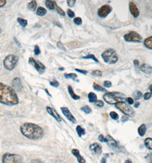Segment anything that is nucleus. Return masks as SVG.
<instances>
[{"instance_id":"obj_1","label":"nucleus","mask_w":152,"mask_h":163,"mask_svg":"<svg viewBox=\"0 0 152 163\" xmlns=\"http://www.w3.org/2000/svg\"><path fill=\"white\" fill-rule=\"evenodd\" d=\"M19 100L14 89L0 83V103L13 106L18 104Z\"/></svg>"},{"instance_id":"obj_2","label":"nucleus","mask_w":152,"mask_h":163,"mask_svg":"<svg viewBox=\"0 0 152 163\" xmlns=\"http://www.w3.org/2000/svg\"><path fill=\"white\" fill-rule=\"evenodd\" d=\"M20 131L25 137L34 140L41 139L44 134L41 127L30 122H25L21 125Z\"/></svg>"},{"instance_id":"obj_3","label":"nucleus","mask_w":152,"mask_h":163,"mask_svg":"<svg viewBox=\"0 0 152 163\" xmlns=\"http://www.w3.org/2000/svg\"><path fill=\"white\" fill-rule=\"evenodd\" d=\"M125 99L124 94L118 92H108L103 96V99L105 101L109 104H116L118 102L123 101Z\"/></svg>"},{"instance_id":"obj_4","label":"nucleus","mask_w":152,"mask_h":163,"mask_svg":"<svg viewBox=\"0 0 152 163\" xmlns=\"http://www.w3.org/2000/svg\"><path fill=\"white\" fill-rule=\"evenodd\" d=\"M102 58L106 63L113 64L118 60V56L114 49L110 48L105 50L101 55Z\"/></svg>"},{"instance_id":"obj_5","label":"nucleus","mask_w":152,"mask_h":163,"mask_svg":"<svg viewBox=\"0 0 152 163\" xmlns=\"http://www.w3.org/2000/svg\"><path fill=\"white\" fill-rule=\"evenodd\" d=\"M116 107L121 111L125 115L129 117H133L135 115V112L133 109L125 101H120L116 104Z\"/></svg>"},{"instance_id":"obj_6","label":"nucleus","mask_w":152,"mask_h":163,"mask_svg":"<svg viewBox=\"0 0 152 163\" xmlns=\"http://www.w3.org/2000/svg\"><path fill=\"white\" fill-rule=\"evenodd\" d=\"M18 57L13 55H9L6 57L4 61V66L6 70L12 71L16 66Z\"/></svg>"},{"instance_id":"obj_7","label":"nucleus","mask_w":152,"mask_h":163,"mask_svg":"<svg viewBox=\"0 0 152 163\" xmlns=\"http://www.w3.org/2000/svg\"><path fill=\"white\" fill-rule=\"evenodd\" d=\"M2 163H22L21 156L15 154L6 153L2 156Z\"/></svg>"},{"instance_id":"obj_8","label":"nucleus","mask_w":152,"mask_h":163,"mask_svg":"<svg viewBox=\"0 0 152 163\" xmlns=\"http://www.w3.org/2000/svg\"><path fill=\"white\" fill-rule=\"evenodd\" d=\"M125 40L127 42L141 43L142 41V37L136 31H131L124 36Z\"/></svg>"},{"instance_id":"obj_9","label":"nucleus","mask_w":152,"mask_h":163,"mask_svg":"<svg viewBox=\"0 0 152 163\" xmlns=\"http://www.w3.org/2000/svg\"><path fill=\"white\" fill-rule=\"evenodd\" d=\"M29 63L34 66L40 74H42L45 72L46 68L45 65L39 60L35 59L33 57H30L29 59Z\"/></svg>"},{"instance_id":"obj_10","label":"nucleus","mask_w":152,"mask_h":163,"mask_svg":"<svg viewBox=\"0 0 152 163\" xmlns=\"http://www.w3.org/2000/svg\"><path fill=\"white\" fill-rule=\"evenodd\" d=\"M112 10L111 6L109 5L102 6L98 10V15L100 17H105L109 15Z\"/></svg>"},{"instance_id":"obj_11","label":"nucleus","mask_w":152,"mask_h":163,"mask_svg":"<svg viewBox=\"0 0 152 163\" xmlns=\"http://www.w3.org/2000/svg\"><path fill=\"white\" fill-rule=\"evenodd\" d=\"M61 110L64 114V115L69 120L70 122H71L73 124H76L77 122V120L76 118L74 117V116L71 114L70 111H69V109L67 107H61Z\"/></svg>"},{"instance_id":"obj_12","label":"nucleus","mask_w":152,"mask_h":163,"mask_svg":"<svg viewBox=\"0 0 152 163\" xmlns=\"http://www.w3.org/2000/svg\"><path fill=\"white\" fill-rule=\"evenodd\" d=\"M89 148L93 154H95V155H99L101 154V153L102 152V148L101 145L97 143H95L90 145Z\"/></svg>"},{"instance_id":"obj_13","label":"nucleus","mask_w":152,"mask_h":163,"mask_svg":"<svg viewBox=\"0 0 152 163\" xmlns=\"http://www.w3.org/2000/svg\"><path fill=\"white\" fill-rule=\"evenodd\" d=\"M46 111L48 112V113L53 116L55 119L58 121V122H61L62 121V119L60 115L57 112V111L55 109H54L53 108H51L50 106H46Z\"/></svg>"},{"instance_id":"obj_14","label":"nucleus","mask_w":152,"mask_h":163,"mask_svg":"<svg viewBox=\"0 0 152 163\" xmlns=\"http://www.w3.org/2000/svg\"><path fill=\"white\" fill-rule=\"evenodd\" d=\"M129 9L130 11L131 14L133 15V16L135 18H137L139 15V12L138 10V8L136 5V4L133 2H130L129 3Z\"/></svg>"},{"instance_id":"obj_15","label":"nucleus","mask_w":152,"mask_h":163,"mask_svg":"<svg viewBox=\"0 0 152 163\" xmlns=\"http://www.w3.org/2000/svg\"><path fill=\"white\" fill-rule=\"evenodd\" d=\"M12 85L14 90H16L17 91H21L22 88V84L21 83V80L20 78L16 77L12 81Z\"/></svg>"},{"instance_id":"obj_16","label":"nucleus","mask_w":152,"mask_h":163,"mask_svg":"<svg viewBox=\"0 0 152 163\" xmlns=\"http://www.w3.org/2000/svg\"><path fill=\"white\" fill-rule=\"evenodd\" d=\"M105 143H106L111 148H116L117 147V141L110 135H107L106 137H105Z\"/></svg>"},{"instance_id":"obj_17","label":"nucleus","mask_w":152,"mask_h":163,"mask_svg":"<svg viewBox=\"0 0 152 163\" xmlns=\"http://www.w3.org/2000/svg\"><path fill=\"white\" fill-rule=\"evenodd\" d=\"M72 154L77 158V161L79 163H85V159L80 155V152L77 149H73L71 150Z\"/></svg>"},{"instance_id":"obj_18","label":"nucleus","mask_w":152,"mask_h":163,"mask_svg":"<svg viewBox=\"0 0 152 163\" xmlns=\"http://www.w3.org/2000/svg\"><path fill=\"white\" fill-rule=\"evenodd\" d=\"M140 70L146 74H150L152 73V66L147 64L142 65L140 67Z\"/></svg>"},{"instance_id":"obj_19","label":"nucleus","mask_w":152,"mask_h":163,"mask_svg":"<svg viewBox=\"0 0 152 163\" xmlns=\"http://www.w3.org/2000/svg\"><path fill=\"white\" fill-rule=\"evenodd\" d=\"M57 3L55 1L52 0H46L45 1V5L46 8H48L49 10H54L55 9V5Z\"/></svg>"},{"instance_id":"obj_20","label":"nucleus","mask_w":152,"mask_h":163,"mask_svg":"<svg viewBox=\"0 0 152 163\" xmlns=\"http://www.w3.org/2000/svg\"><path fill=\"white\" fill-rule=\"evenodd\" d=\"M68 92H69V94L70 95V96L71 97V98L74 100H79L80 99V96H79L78 95L76 94L74 92V90L72 88V87L70 86V85H69L68 87Z\"/></svg>"},{"instance_id":"obj_21","label":"nucleus","mask_w":152,"mask_h":163,"mask_svg":"<svg viewBox=\"0 0 152 163\" xmlns=\"http://www.w3.org/2000/svg\"><path fill=\"white\" fill-rule=\"evenodd\" d=\"M146 131V126L145 124H141L138 128V134L141 137L144 136Z\"/></svg>"},{"instance_id":"obj_22","label":"nucleus","mask_w":152,"mask_h":163,"mask_svg":"<svg viewBox=\"0 0 152 163\" xmlns=\"http://www.w3.org/2000/svg\"><path fill=\"white\" fill-rule=\"evenodd\" d=\"M88 97L90 103H95L97 101V95L93 92H90L88 95Z\"/></svg>"},{"instance_id":"obj_23","label":"nucleus","mask_w":152,"mask_h":163,"mask_svg":"<svg viewBox=\"0 0 152 163\" xmlns=\"http://www.w3.org/2000/svg\"><path fill=\"white\" fill-rule=\"evenodd\" d=\"M145 147L149 150H152V139L151 137L146 138L144 140Z\"/></svg>"},{"instance_id":"obj_24","label":"nucleus","mask_w":152,"mask_h":163,"mask_svg":"<svg viewBox=\"0 0 152 163\" xmlns=\"http://www.w3.org/2000/svg\"><path fill=\"white\" fill-rule=\"evenodd\" d=\"M144 44L147 48L152 49V36L146 38L144 41Z\"/></svg>"},{"instance_id":"obj_25","label":"nucleus","mask_w":152,"mask_h":163,"mask_svg":"<svg viewBox=\"0 0 152 163\" xmlns=\"http://www.w3.org/2000/svg\"><path fill=\"white\" fill-rule=\"evenodd\" d=\"M76 132H77V133L78 136L80 137H81L83 135H85V134H86L85 129L83 128H82L80 125H77V127H76Z\"/></svg>"},{"instance_id":"obj_26","label":"nucleus","mask_w":152,"mask_h":163,"mask_svg":"<svg viewBox=\"0 0 152 163\" xmlns=\"http://www.w3.org/2000/svg\"><path fill=\"white\" fill-rule=\"evenodd\" d=\"M46 13H47L46 9L42 6L38 8L36 11V14L39 16H43L46 14Z\"/></svg>"},{"instance_id":"obj_27","label":"nucleus","mask_w":152,"mask_h":163,"mask_svg":"<svg viewBox=\"0 0 152 163\" xmlns=\"http://www.w3.org/2000/svg\"><path fill=\"white\" fill-rule=\"evenodd\" d=\"M37 2L36 1H32L28 4V7L29 9L32 11H34L37 8Z\"/></svg>"},{"instance_id":"obj_28","label":"nucleus","mask_w":152,"mask_h":163,"mask_svg":"<svg viewBox=\"0 0 152 163\" xmlns=\"http://www.w3.org/2000/svg\"><path fill=\"white\" fill-rule=\"evenodd\" d=\"M17 21L19 23V24L20 25V26L23 28L26 27V26H27V25H28L27 20L24 19V18H22L21 17H18L17 18Z\"/></svg>"},{"instance_id":"obj_29","label":"nucleus","mask_w":152,"mask_h":163,"mask_svg":"<svg viewBox=\"0 0 152 163\" xmlns=\"http://www.w3.org/2000/svg\"><path fill=\"white\" fill-rule=\"evenodd\" d=\"M133 96L134 97V99H135L136 100H138L142 97L143 95H142V93L140 91L135 90L133 93Z\"/></svg>"},{"instance_id":"obj_30","label":"nucleus","mask_w":152,"mask_h":163,"mask_svg":"<svg viewBox=\"0 0 152 163\" xmlns=\"http://www.w3.org/2000/svg\"><path fill=\"white\" fill-rule=\"evenodd\" d=\"M93 89H95V90L100 91V92H106V89L104 88L101 85H99V84H98L96 83H93Z\"/></svg>"},{"instance_id":"obj_31","label":"nucleus","mask_w":152,"mask_h":163,"mask_svg":"<svg viewBox=\"0 0 152 163\" xmlns=\"http://www.w3.org/2000/svg\"><path fill=\"white\" fill-rule=\"evenodd\" d=\"M64 77L67 79H72L73 80L76 81L78 76L76 73H65Z\"/></svg>"},{"instance_id":"obj_32","label":"nucleus","mask_w":152,"mask_h":163,"mask_svg":"<svg viewBox=\"0 0 152 163\" xmlns=\"http://www.w3.org/2000/svg\"><path fill=\"white\" fill-rule=\"evenodd\" d=\"M81 110L82 111H83V112L85 113L86 114H89L92 111L91 108L89 106H88V105H85V106H83V107H81Z\"/></svg>"},{"instance_id":"obj_33","label":"nucleus","mask_w":152,"mask_h":163,"mask_svg":"<svg viewBox=\"0 0 152 163\" xmlns=\"http://www.w3.org/2000/svg\"><path fill=\"white\" fill-rule=\"evenodd\" d=\"M83 59H92L93 60H94L96 62H99V61L98 60L97 58L95 57V56L94 55H92V54H90V55H87L86 56H85V57H83Z\"/></svg>"},{"instance_id":"obj_34","label":"nucleus","mask_w":152,"mask_h":163,"mask_svg":"<svg viewBox=\"0 0 152 163\" xmlns=\"http://www.w3.org/2000/svg\"><path fill=\"white\" fill-rule=\"evenodd\" d=\"M55 9H56L57 12H58V13L59 15H62V16H65V12H64L60 7H59V6L57 5V4L55 5Z\"/></svg>"},{"instance_id":"obj_35","label":"nucleus","mask_w":152,"mask_h":163,"mask_svg":"<svg viewBox=\"0 0 152 163\" xmlns=\"http://www.w3.org/2000/svg\"><path fill=\"white\" fill-rule=\"evenodd\" d=\"M109 115H110L111 118L112 119H113L114 120H117L118 119H119V116H118V115L116 112H114V111L111 112Z\"/></svg>"},{"instance_id":"obj_36","label":"nucleus","mask_w":152,"mask_h":163,"mask_svg":"<svg viewBox=\"0 0 152 163\" xmlns=\"http://www.w3.org/2000/svg\"><path fill=\"white\" fill-rule=\"evenodd\" d=\"M73 21H74V24L76 25H80L82 24V22H83L82 19L80 17H76V18H74Z\"/></svg>"},{"instance_id":"obj_37","label":"nucleus","mask_w":152,"mask_h":163,"mask_svg":"<svg viewBox=\"0 0 152 163\" xmlns=\"http://www.w3.org/2000/svg\"><path fill=\"white\" fill-rule=\"evenodd\" d=\"M91 74L93 76H96V77H101L102 75V73L101 71L99 70H95L94 71H93L92 72Z\"/></svg>"},{"instance_id":"obj_38","label":"nucleus","mask_w":152,"mask_h":163,"mask_svg":"<svg viewBox=\"0 0 152 163\" xmlns=\"http://www.w3.org/2000/svg\"><path fill=\"white\" fill-rule=\"evenodd\" d=\"M34 53L35 56H39L41 53V50L38 45H35L34 49Z\"/></svg>"},{"instance_id":"obj_39","label":"nucleus","mask_w":152,"mask_h":163,"mask_svg":"<svg viewBox=\"0 0 152 163\" xmlns=\"http://www.w3.org/2000/svg\"><path fill=\"white\" fill-rule=\"evenodd\" d=\"M50 84L51 86H52L53 87H55V88H57L60 85V83L56 80H55L50 82Z\"/></svg>"},{"instance_id":"obj_40","label":"nucleus","mask_w":152,"mask_h":163,"mask_svg":"<svg viewBox=\"0 0 152 163\" xmlns=\"http://www.w3.org/2000/svg\"><path fill=\"white\" fill-rule=\"evenodd\" d=\"M152 96V94L151 93V92H146L144 94V99L145 100H148L151 99Z\"/></svg>"},{"instance_id":"obj_41","label":"nucleus","mask_w":152,"mask_h":163,"mask_svg":"<svg viewBox=\"0 0 152 163\" xmlns=\"http://www.w3.org/2000/svg\"><path fill=\"white\" fill-rule=\"evenodd\" d=\"M67 14L68 15V16H69L70 18H73V17H75V13H74V12L73 11H72L71 9H68V10H67Z\"/></svg>"},{"instance_id":"obj_42","label":"nucleus","mask_w":152,"mask_h":163,"mask_svg":"<svg viewBox=\"0 0 152 163\" xmlns=\"http://www.w3.org/2000/svg\"><path fill=\"white\" fill-rule=\"evenodd\" d=\"M95 105L98 107L102 108L104 106V103L102 100H97L96 102H95Z\"/></svg>"},{"instance_id":"obj_43","label":"nucleus","mask_w":152,"mask_h":163,"mask_svg":"<svg viewBox=\"0 0 152 163\" xmlns=\"http://www.w3.org/2000/svg\"><path fill=\"white\" fill-rule=\"evenodd\" d=\"M57 46L59 48V49H61L64 51H66V49L65 48V47L64 46V45L62 44V43L61 42V41H58L57 43Z\"/></svg>"},{"instance_id":"obj_44","label":"nucleus","mask_w":152,"mask_h":163,"mask_svg":"<svg viewBox=\"0 0 152 163\" xmlns=\"http://www.w3.org/2000/svg\"><path fill=\"white\" fill-rule=\"evenodd\" d=\"M145 159L148 163H152V153H149L148 155L146 157Z\"/></svg>"},{"instance_id":"obj_45","label":"nucleus","mask_w":152,"mask_h":163,"mask_svg":"<svg viewBox=\"0 0 152 163\" xmlns=\"http://www.w3.org/2000/svg\"><path fill=\"white\" fill-rule=\"evenodd\" d=\"M111 85L112 84L110 81H105L104 83V86L106 88H111Z\"/></svg>"},{"instance_id":"obj_46","label":"nucleus","mask_w":152,"mask_h":163,"mask_svg":"<svg viewBox=\"0 0 152 163\" xmlns=\"http://www.w3.org/2000/svg\"><path fill=\"white\" fill-rule=\"evenodd\" d=\"M67 3L69 7H73L75 5L76 0H68L67 1Z\"/></svg>"},{"instance_id":"obj_47","label":"nucleus","mask_w":152,"mask_h":163,"mask_svg":"<svg viewBox=\"0 0 152 163\" xmlns=\"http://www.w3.org/2000/svg\"><path fill=\"white\" fill-rule=\"evenodd\" d=\"M108 156H109V154L108 153H107V154H105V155H104V156L101 159V163H106V159H107V158L108 157Z\"/></svg>"},{"instance_id":"obj_48","label":"nucleus","mask_w":152,"mask_h":163,"mask_svg":"<svg viewBox=\"0 0 152 163\" xmlns=\"http://www.w3.org/2000/svg\"><path fill=\"white\" fill-rule=\"evenodd\" d=\"M126 101L128 103L129 105H132L134 103V100L131 97H127L126 99Z\"/></svg>"},{"instance_id":"obj_49","label":"nucleus","mask_w":152,"mask_h":163,"mask_svg":"<svg viewBox=\"0 0 152 163\" xmlns=\"http://www.w3.org/2000/svg\"><path fill=\"white\" fill-rule=\"evenodd\" d=\"M75 70H76V71H77L78 72L81 73L82 74H86L88 73V71H85V70H81V69H75Z\"/></svg>"},{"instance_id":"obj_50","label":"nucleus","mask_w":152,"mask_h":163,"mask_svg":"<svg viewBox=\"0 0 152 163\" xmlns=\"http://www.w3.org/2000/svg\"><path fill=\"white\" fill-rule=\"evenodd\" d=\"M98 140L100 142H102V143L105 142V137L102 134H101L98 137Z\"/></svg>"},{"instance_id":"obj_51","label":"nucleus","mask_w":152,"mask_h":163,"mask_svg":"<svg viewBox=\"0 0 152 163\" xmlns=\"http://www.w3.org/2000/svg\"><path fill=\"white\" fill-rule=\"evenodd\" d=\"M6 3V0H0V8L4 6Z\"/></svg>"},{"instance_id":"obj_52","label":"nucleus","mask_w":152,"mask_h":163,"mask_svg":"<svg viewBox=\"0 0 152 163\" xmlns=\"http://www.w3.org/2000/svg\"><path fill=\"white\" fill-rule=\"evenodd\" d=\"M128 119H129V118L127 116H123L122 118H121V121L122 122H126L128 120Z\"/></svg>"},{"instance_id":"obj_53","label":"nucleus","mask_w":152,"mask_h":163,"mask_svg":"<svg viewBox=\"0 0 152 163\" xmlns=\"http://www.w3.org/2000/svg\"><path fill=\"white\" fill-rule=\"evenodd\" d=\"M133 63H134L135 66H138V65H139V61H138V59H134L133 61Z\"/></svg>"},{"instance_id":"obj_54","label":"nucleus","mask_w":152,"mask_h":163,"mask_svg":"<svg viewBox=\"0 0 152 163\" xmlns=\"http://www.w3.org/2000/svg\"><path fill=\"white\" fill-rule=\"evenodd\" d=\"M139 105H140V103H139V102H136V104H134V108H138V106H139Z\"/></svg>"},{"instance_id":"obj_55","label":"nucleus","mask_w":152,"mask_h":163,"mask_svg":"<svg viewBox=\"0 0 152 163\" xmlns=\"http://www.w3.org/2000/svg\"><path fill=\"white\" fill-rule=\"evenodd\" d=\"M124 163H132V160H130V159H127V160H125V162Z\"/></svg>"},{"instance_id":"obj_56","label":"nucleus","mask_w":152,"mask_h":163,"mask_svg":"<svg viewBox=\"0 0 152 163\" xmlns=\"http://www.w3.org/2000/svg\"><path fill=\"white\" fill-rule=\"evenodd\" d=\"M45 91L46 92V93L48 94V96H50V97H52V96L50 95V93H49V92H48V89H45Z\"/></svg>"},{"instance_id":"obj_57","label":"nucleus","mask_w":152,"mask_h":163,"mask_svg":"<svg viewBox=\"0 0 152 163\" xmlns=\"http://www.w3.org/2000/svg\"><path fill=\"white\" fill-rule=\"evenodd\" d=\"M58 70H59L60 71H63L65 70V68H64V67H61V68H60L58 69Z\"/></svg>"},{"instance_id":"obj_58","label":"nucleus","mask_w":152,"mask_h":163,"mask_svg":"<svg viewBox=\"0 0 152 163\" xmlns=\"http://www.w3.org/2000/svg\"><path fill=\"white\" fill-rule=\"evenodd\" d=\"M149 89L151 90V93L152 94V84L150 85V86H149Z\"/></svg>"}]
</instances>
